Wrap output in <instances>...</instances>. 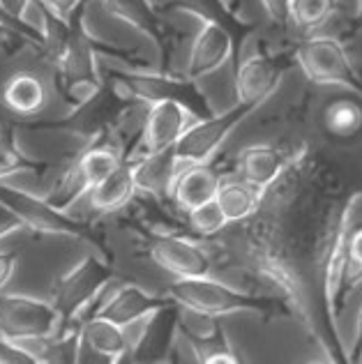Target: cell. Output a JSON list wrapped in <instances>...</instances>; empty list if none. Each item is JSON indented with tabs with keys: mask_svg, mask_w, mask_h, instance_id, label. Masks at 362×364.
<instances>
[{
	"mask_svg": "<svg viewBox=\"0 0 362 364\" xmlns=\"http://www.w3.org/2000/svg\"><path fill=\"white\" fill-rule=\"evenodd\" d=\"M139 102L122 92L116 83L104 76V85L85 100L79 107L70 109L68 116L55 120H21L18 124L33 132H60L70 136L81 139L83 143H97L104 141L111 132H116L122 120L129 116L132 109H137Z\"/></svg>",
	"mask_w": 362,
	"mask_h": 364,
	"instance_id": "6da1fadb",
	"label": "cell"
},
{
	"mask_svg": "<svg viewBox=\"0 0 362 364\" xmlns=\"http://www.w3.org/2000/svg\"><path fill=\"white\" fill-rule=\"evenodd\" d=\"M85 5L88 0L72 14L70 33L53 55L55 90L70 109L90 100L104 85V74L97 63V40L85 28Z\"/></svg>",
	"mask_w": 362,
	"mask_h": 364,
	"instance_id": "7a4b0ae2",
	"label": "cell"
},
{
	"mask_svg": "<svg viewBox=\"0 0 362 364\" xmlns=\"http://www.w3.org/2000/svg\"><path fill=\"white\" fill-rule=\"evenodd\" d=\"M171 300L187 309H196L211 316H228V314H259L270 318L275 314H287L280 309L277 300H268L263 295L250 291H240L226 282L213 279L211 274L192 277V279H176L166 289Z\"/></svg>",
	"mask_w": 362,
	"mask_h": 364,
	"instance_id": "3957f363",
	"label": "cell"
},
{
	"mask_svg": "<svg viewBox=\"0 0 362 364\" xmlns=\"http://www.w3.org/2000/svg\"><path fill=\"white\" fill-rule=\"evenodd\" d=\"M0 203H5L12 213L21 219L28 231L42 233V235H63L74 237V240L90 242L100 249L104 256L111 258V252L107 247L104 235L88 222L72 217L65 210L55 208L46 196H37L28 189H18L0 182Z\"/></svg>",
	"mask_w": 362,
	"mask_h": 364,
	"instance_id": "277c9868",
	"label": "cell"
},
{
	"mask_svg": "<svg viewBox=\"0 0 362 364\" xmlns=\"http://www.w3.org/2000/svg\"><path fill=\"white\" fill-rule=\"evenodd\" d=\"M107 79H111L122 92L144 104L155 102H178L192 109L198 118L213 116V107L203 90L198 88V81L189 79L187 74H171L164 70H107Z\"/></svg>",
	"mask_w": 362,
	"mask_h": 364,
	"instance_id": "5b68a950",
	"label": "cell"
},
{
	"mask_svg": "<svg viewBox=\"0 0 362 364\" xmlns=\"http://www.w3.org/2000/svg\"><path fill=\"white\" fill-rule=\"evenodd\" d=\"M116 277L111 258L85 254L79 263L58 277L51 291V302L60 314V328L79 323L85 309L100 298L109 282Z\"/></svg>",
	"mask_w": 362,
	"mask_h": 364,
	"instance_id": "8992f818",
	"label": "cell"
},
{
	"mask_svg": "<svg viewBox=\"0 0 362 364\" xmlns=\"http://www.w3.org/2000/svg\"><path fill=\"white\" fill-rule=\"evenodd\" d=\"M362 200V191L353 194L348 200L341 215L337 219L335 233L330 237L328 252H326V261H323V306H326V318L330 325L332 339L339 341V316L344 309L346 302V291L351 289V258H348V237L351 231L356 226V215Z\"/></svg>",
	"mask_w": 362,
	"mask_h": 364,
	"instance_id": "52a82bcc",
	"label": "cell"
},
{
	"mask_svg": "<svg viewBox=\"0 0 362 364\" xmlns=\"http://www.w3.org/2000/svg\"><path fill=\"white\" fill-rule=\"evenodd\" d=\"M302 74L316 85H339L362 97V74L351 60L346 46L337 37L312 35L293 51Z\"/></svg>",
	"mask_w": 362,
	"mask_h": 364,
	"instance_id": "ba28073f",
	"label": "cell"
},
{
	"mask_svg": "<svg viewBox=\"0 0 362 364\" xmlns=\"http://www.w3.org/2000/svg\"><path fill=\"white\" fill-rule=\"evenodd\" d=\"M125 157H129L125 148L109 146V143H104V141L90 143V146L81 152V157H76L74 164L58 178V182L53 185L51 194L46 198H49L55 208L68 213L76 200L83 194H88L95 185H100Z\"/></svg>",
	"mask_w": 362,
	"mask_h": 364,
	"instance_id": "9c48e42d",
	"label": "cell"
},
{
	"mask_svg": "<svg viewBox=\"0 0 362 364\" xmlns=\"http://www.w3.org/2000/svg\"><path fill=\"white\" fill-rule=\"evenodd\" d=\"M137 233L144 242L150 261L176 279H192L213 272V258L206 249L178 233H159L148 226L137 224Z\"/></svg>",
	"mask_w": 362,
	"mask_h": 364,
	"instance_id": "30bf717a",
	"label": "cell"
},
{
	"mask_svg": "<svg viewBox=\"0 0 362 364\" xmlns=\"http://www.w3.org/2000/svg\"><path fill=\"white\" fill-rule=\"evenodd\" d=\"M60 330V314L51 300L21 293H0V334L16 343L49 337Z\"/></svg>",
	"mask_w": 362,
	"mask_h": 364,
	"instance_id": "8fae6325",
	"label": "cell"
},
{
	"mask_svg": "<svg viewBox=\"0 0 362 364\" xmlns=\"http://www.w3.org/2000/svg\"><path fill=\"white\" fill-rule=\"evenodd\" d=\"M256 111L252 104L235 102L231 109L222 113H213L208 118H198L192 127H189L183 139L176 143V155L183 164L189 161H211L219 148L224 146L226 139L231 136L238 124H243L247 118Z\"/></svg>",
	"mask_w": 362,
	"mask_h": 364,
	"instance_id": "7c38bea8",
	"label": "cell"
},
{
	"mask_svg": "<svg viewBox=\"0 0 362 364\" xmlns=\"http://www.w3.org/2000/svg\"><path fill=\"white\" fill-rule=\"evenodd\" d=\"M178 337L187 341L189 353L196 362L203 364H238L231 348V341L226 337L224 325L219 323V316H211L196 309L180 306L176 309Z\"/></svg>",
	"mask_w": 362,
	"mask_h": 364,
	"instance_id": "4fadbf2b",
	"label": "cell"
},
{
	"mask_svg": "<svg viewBox=\"0 0 362 364\" xmlns=\"http://www.w3.org/2000/svg\"><path fill=\"white\" fill-rule=\"evenodd\" d=\"M289 55L259 51L235 63V97L243 104L261 109L277 92L289 70Z\"/></svg>",
	"mask_w": 362,
	"mask_h": 364,
	"instance_id": "5bb4252c",
	"label": "cell"
},
{
	"mask_svg": "<svg viewBox=\"0 0 362 364\" xmlns=\"http://www.w3.org/2000/svg\"><path fill=\"white\" fill-rule=\"evenodd\" d=\"M198 120V116L178 102H155L148 104L141 122V136L134 155L144 152H159L166 148H176V143L183 139V134Z\"/></svg>",
	"mask_w": 362,
	"mask_h": 364,
	"instance_id": "9a60e30c",
	"label": "cell"
},
{
	"mask_svg": "<svg viewBox=\"0 0 362 364\" xmlns=\"http://www.w3.org/2000/svg\"><path fill=\"white\" fill-rule=\"evenodd\" d=\"M198 23L201 26H198V33L194 35L192 49H189L185 65V74L194 81H201L206 76L215 74L219 67H224L231 58H240L233 35L224 26L213 21Z\"/></svg>",
	"mask_w": 362,
	"mask_h": 364,
	"instance_id": "2e32d148",
	"label": "cell"
},
{
	"mask_svg": "<svg viewBox=\"0 0 362 364\" xmlns=\"http://www.w3.org/2000/svg\"><path fill=\"white\" fill-rule=\"evenodd\" d=\"M102 5L107 7V12L118 18V21L134 28L150 42H155L157 51L161 55L159 70L169 72V60L174 53V33L171 28L161 21L159 9L150 3V0H102Z\"/></svg>",
	"mask_w": 362,
	"mask_h": 364,
	"instance_id": "e0dca14e",
	"label": "cell"
},
{
	"mask_svg": "<svg viewBox=\"0 0 362 364\" xmlns=\"http://www.w3.org/2000/svg\"><path fill=\"white\" fill-rule=\"evenodd\" d=\"M171 304H176V302L171 300L169 293L159 295V293H150L146 289H141L137 284H122L107 300H102V304L90 316H102V318H109L127 328V325L144 321L148 316L166 309Z\"/></svg>",
	"mask_w": 362,
	"mask_h": 364,
	"instance_id": "ac0fdd59",
	"label": "cell"
},
{
	"mask_svg": "<svg viewBox=\"0 0 362 364\" xmlns=\"http://www.w3.org/2000/svg\"><path fill=\"white\" fill-rule=\"evenodd\" d=\"M222 176L211 161H189L178 171L169 191V200L183 213H192L194 208L206 205L217 198Z\"/></svg>",
	"mask_w": 362,
	"mask_h": 364,
	"instance_id": "d6986e66",
	"label": "cell"
},
{
	"mask_svg": "<svg viewBox=\"0 0 362 364\" xmlns=\"http://www.w3.org/2000/svg\"><path fill=\"white\" fill-rule=\"evenodd\" d=\"M129 328L118 325L102 316H88L81 321V358L95 355L97 362H122L132 353ZM79 358V362H81Z\"/></svg>",
	"mask_w": 362,
	"mask_h": 364,
	"instance_id": "ffe728a7",
	"label": "cell"
},
{
	"mask_svg": "<svg viewBox=\"0 0 362 364\" xmlns=\"http://www.w3.org/2000/svg\"><path fill=\"white\" fill-rule=\"evenodd\" d=\"M298 157L300 155H295V152H287L277 146H268V143H259V146L245 148L238 155L235 171L243 180L268 191L287 171L293 168Z\"/></svg>",
	"mask_w": 362,
	"mask_h": 364,
	"instance_id": "44dd1931",
	"label": "cell"
},
{
	"mask_svg": "<svg viewBox=\"0 0 362 364\" xmlns=\"http://www.w3.org/2000/svg\"><path fill=\"white\" fill-rule=\"evenodd\" d=\"M183 161L178 159L176 148H166L159 152H144V155L132 157L134 168V182L141 194H148L157 200L169 198V191L178 176Z\"/></svg>",
	"mask_w": 362,
	"mask_h": 364,
	"instance_id": "7402d4cb",
	"label": "cell"
},
{
	"mask_svg": "<svg viewBox=\"0 0 362 364\" xmlns=\"http://www.w3.org/2000/svg\"><path fill=\"white\" fill-rule=\"evenodd\" d=\"M137 191L139 189L134 182L132 157H125L100 185H95L88 191V200H90V208L97 215H113V213H118V210L127 208Z\"/></svg>",
	"mask_w": 362,
	"mask_h": 364,
	"instance_id": "603a6c76",
	"label": "cell"
},
{
	"mask_svg": "<svg viewBox=\"0 0 362 364\" xmlns=\"http://www.w3.org/2000/svg\"><path fill=\"white\" fill-rule=\"evenodd\" d=\"M166 5L171 9H176V12L194 16L196 21H213V23L224 26L226 31L233 35L235 46H238V55H240L245 40L254 31V23L238 16V12L226 3V0H169Z\"/></svg>",
	"mask_w": 362,
	"mask_h": 364,
	"instance_id": "cb8c5ba5",
	"label": "cell"
},
{
	"mask_svg": "<svg viewBox=\"0 0 362 364\" xmlns=\"http://www.w3.org/2000/svg\"><path fill=\"white\" fill-rule=\"evenodd\" d=\"M0 104L18 118H33L46 107V85L37 74L16 72L0 88Z\"/></svg>",
	"mask_w": 362,
	"mask_h": 364,
	"instance_id": "d4e9b609",
	"label": "cell"
},
{
	"mask_svg": "<svg viewBox=\"0 0 362 364\" xmlns=\"http://www.w3.org/2000/svg\"><path fill=\"white\" fill-rule=\"evenodd\" d=\"M265 191L259 189L252 182L243 180L240 176L231 180H222L217 191V205L222 208V213L226 215L228 224H240L252 219L263 203Z\"/></svg>",
	"mask_w": 362,
	"mask_h": 364,
	"instance_id": "484cf974",
	"label": "cell"
},
{
	"mask_svg": "<svg viewBox=\"0 0 362 364\" xmlns=\"http://www.w3.org/2000/svg\"><path fill=\"white\" fill-rule=\"evenodd\" d=\"M49 168L46 161H40L31 155H26L18 146L16 139V124L3 122L0 124V182L18 176V173H44Z\"/></svg>",
	"mask_w": 362,
	"mask_h": 364,
	"instance_id": "4316f807",
	"label": "cell"
},
{
	"mask_svg": "<svg viewBox=\"0 0 362 364\" xmlns=\"http://www.w3.org/2000/svg\"><path fill=\"white\" fill-rule=\"evenodd\" d=\"M323 124L337 139H351L362 132V104L353 97H339L323 111Z\"/></svg>",
	"mask_w": 362,
	"mask_h": 364,
	"instance_id": "83f0119b",
	"label": "cell"
},
{
	"mask_svg": "<svg viewBox=\"0 0 362 364\" xmlns=\"http://www.w3.org/2000/svg\"><path fill=\"white\" fill-rule=\"evenodd\" d=\"M335 9L337 0H291L289 23H293L298 31L312 33L326 23L335 14Z\"/></svg>",
	"mask_w": 362,
	"mask_h": 364,
	"instance_id": "f1b7e54d",
	"label": "cell"
},
{
	"mask_svg": "<svg viewBox=\"0 0 362 364\" xmlns=\"http://www.w3.org/2000/svg\"><path fill=\"white\" fill-rule=\"evenodd\" d=\"M187 219H189V228L206 237H213L217 233H222L226 226H231L226 215L222 213V208L217 205V200L194 208L192 213H187Z\"/></svg>",
	"mask_w": 362,
	"mask_h": 364,
	"instance_id": "f546056e",
	"label": "cell"
},
{
	"mask_svg": "<svg viewBox=\"0 0 362 364\" xmlns=\"http://www.w3.org/2000/svg\"><path fill=\"white\" fill-rule=\"evenodd\" d=\"M0 364H40L23 343H16L0 334Z\"/></svg>",
	"mask_w": 362,
	"mask_h": 364,
	"instance_id": "4dcf8cb0",
	"label": "cell"
},
{
	"mask_svg": "<svg viewBox=\"0 0 362 364\" xmlns=\"http://www.w3.org/2000/svg\"><path fill=\"white\" fill-rule=\"evenodd\" d=\"M348 258H351V284L362 279V226H353L348 237Z\"/></svg>",
	"mask_w": 362,
	"mask_h": 364,
	"instance_id": "1f68e13d",
	"label": "cell"
},
{
	"mask_svg": "<svg viewBox=\"0 0 362 364\" xmlns=\"http://www.w3.org/2000/svg\"><path fill=\"white\" fill-rule=\"evenodd\" d=\"M265 14L275 26H287L289 23V7L291 0H261Z\"/></svg>",
	"mask_w": 362,
	"mask_h": 364,
	"instance_id": "d6a6232c",
	"label": "cell"
},
{
	"mask_svg": "<svg viewBox=\"0 0 362 364\" xmlns=\"http://www.w3.org/2000/svg\"><path fill=\"white\" fill-rule=\"evenodd\" d=\"M23 222L5 203H0V240H5L16 231H23Z\"/></svg>",
	"mask_w": 362,
	"mask_h": 364,
	"instance_id": "836d02e7",
	"label": "cell"
},
{
	"mask_svg": "<svg viewBox=\"0 0 362 364\" xmlns=\"http://www.w3.org/2000/svg\"><path fill=\"white\" fill-rule=\"evenodd\" d=\"M16 263H18V254L16 252H0V289H5L7 282L12 279L16 272Z\"/></svg>",
	"mask_w": 362,
	"mask_h": 364,
	"instance_id": "e575fe53",
	"label": "cell"
},
{
	"mask_svg": "<svg viewBox=\"0 0 362 364\" xmlns=\"http://www.w3.org/2000/svg\"><path fill=\"white\" fill-rule=\"evenodd\" d=\"M42 3L51 9V12H55L58 16H63V18H72V14L76 12V9H79L85 0H42Z\"/></svg>",
	"mask_w": 362,
	"mask_h": 364,
	"instance_id": "d590c367",
	"label": "cell"
},
{
	"mask_svg": "<svg viewBox=\"0 0 362 364\" xmlns=\"http://www.w3.org/2000/svg\"><path fill=\"white\" fill-rule=\"evenodd\" d=\"M348 362H362V309L356 321V337H353V346L348 350Z\"/></svg>",
	"mask_w": 362,
	"mask_h": 364,
	"instance_id": "8d00e7d4",
	"label": "cell"
},
{
	"mask_svg": "<svg viewBox=\"0 0 362 364\" xmlns=\"http://www.w3.org/2000/svg\"><path fill=\"white\" fill-rule=\"evenodd\" d=\"M0 3H3L12 14H16V16H21V18H23L28 5H31V0H0Z\"/></svg>",
	"mask_w": 362,
	"mask_h": 364,
	"instance_id": "74e56055",
	"label": "cell"
},
{
	"mask_svg": "<svg viewBox=\"0 0 362 364\" xmlns=\"http://www.w3.org/2000/svg\"><path fill=\"white\" fill-rule=\"evenodd\" d=\"M353 23L356 28H362V0L356 3V16H353Z\"/></svg>",
	"mask_w": 362,
	"mask_h": 364,
	"instance_id": "f35d334b",
	"label": "cell"
}]
</instances>
